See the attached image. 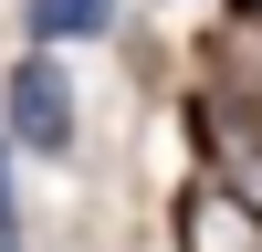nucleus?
I'll use <instances>...</instances> for the list:
<instances>
[{"instance_id":"1","label":"nucleus","mask_w":262,"mask_h":252,"mask_svg":"<svg viewBox=\"0 0 262 252\" xmlns=\"http://www.w3.org/2000/svg\"><path fill=\"white\" fill-rule=\"evenodd\" d=\"M0 126H11L32 158H63V147H74V74H63L53 53H21L11 74H0Z\"/></svg>"},{"instance_id":"2","label":"nucleus","mask_w":262,"mask_h":252,"mask_svg":"<svg viewBox=\"0 0 262 252\" xmlns=\"http://www.w3.org/2000/svg\"><path fill=\"white\" fill-rule=\"evenodd\" d=\"M179 242L189 252H262V210H242L231 189H189L179 200Z\"/></svg>"},{"instance_id":"3","label":"nucleus","mask_w":262,"mask_h":252,"mask_svg":"<svg viewBox=\"0 0 262 252\" xmlns=\"http://www.w3.org/2000/svg\"><path fill=\"white\" fill-rule=\"evenodd\" d=\"M32 32H42V53L53 42H95V32H116V0H32Z\"/></svg>"},{"instance_id":"4","label":"nucleus","mask_w":262,"mask_h":252,"mask_svg":"<svg viewBox=\"0 0 262 252\" xmlns=\"http://www.w3.org/2000/svg\"><path fill=\"white\" fill-rule=\"evenodd\" d=\"M0 252H21V210H11V137H0Z\"/></svg>"}]
</instances>
